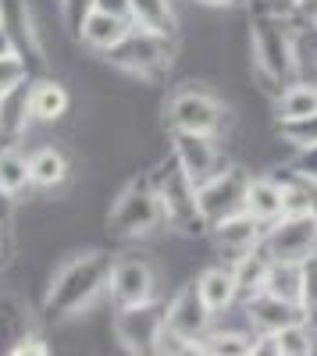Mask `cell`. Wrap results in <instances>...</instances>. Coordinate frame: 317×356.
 Listing matches in <instances>:
<instances>
[{
    "mask_svg": "<svg viewBox=\"0 0 317 356\" xmlns=\"http://www.w3.org/2000/svg\"><path fill=\"white\" fill-rule=\"evenodd\" d=\"M246 211L257 218V221H278L285 214V189L278 178H250L246 186Z\"/></svg>",
    "mask_w": 317,
    "mask_h": 356,
    "instance_id": "obj_18",
    "label": "cell"
},
{
    "mask_svg": "<svg viewBox=\"0 0 317 356\" xmlns=\"http://www.w3.org/2000/svg\"><path fill=\"white\" fill-rule=\"evenodd\" d=\"M132 4V25L139 29H150V33L161 36H175V8L171 0H129Z\"/></svg>",
    "mask_w": 317,
    "mask_h": 356,
    "instance_id": "obj_24",
    "label": "cell"
},
{
    "mask_svg": "<svg viewBox=\"0 0 317 356\" xmlns=\"http://www.w3.org/2000/svg\"><path fill=\"white\" fill-rule=\"evenodd\" d=\"M264 232L268 225L264 221H257L250 211H239L232 218H225L218 225H211V239L221 253H232V257H243L250 250H257L264 243Z\"/></svg>",
    "mask_w": 317,
    "mask_h": 356,
    "instance_id": "obj_13",
    "label": "cell"
},
{
    "mask_svg": "<svg viewBox=\"0 0 317 356\" xmlns=\"http://www.w3.org/2000/svg\"><path fill=\"white\" fill-rule=\"evenodd\" d=\"M250 54H253V72L268 89L293 86L296 72H300V50H296V36L289 15H275V11H261L250 22Z\"/></svg>",
    "mask_w": 317,
    "mask_h": 356,
    "instance_id": "obj_2",
    "label": "cell"
},
{
    "mask_svg": "<svg viewBox=\"0 0 317 356\" xmlns=\"http://www.w3.org/2000/svg\"><path fill=\"white\" fill-rule=\"evenodd\" d=\"M268 271H271V253L264 250V243L257 246V250H250V253H243V257H236L232 275H236V289H239V300L243 303L250 300V296L264 292Z\"/></svg>",
    "mask_w": 317,
    "mask_h": 356,
    "instance_id": "obj_20",
    "label": "cell"
},
{
    "mask_svg": "<svg viewBox=\"0 0 317 356\" xmlns=\"http://www.w3.org/2000/svg\"><path fill=\"white\" fill-rule=\"evenodd\" d=\"M275 136L282 143H289L296 154H307L317 146V111L303 114V118H278L275 122Z\"/></svg>",
    "mask_w": 317,
    "mask_h": 356,
    "instance_id": "obj_26",
    "label": "cell"
},
{
    "mask_svg": "<svg viewBox=\"0 0 317 356\" xmlns=\"http://www.w3.org/2000/svg\"><path fill=\"white\" fill-rule=\"evenodd\" d=\"M278 335V342H282V356H310L317 346V332L310 328V324L307 321H296V324H285V328L282 332H275Z\"/></svg>",
    "mask_w": 317,
    "mask_h": 356,
    "instance_id": "obj_30",
    "label": "cell"
},
{
    "mask_svg": "<svg viewBox=\"0 0 317 356\" xmlns=\"http://www.w3.org/2000/svg\"><path fill=\"white\" fill-rule=\"evenodd\" d=\"M29 86L33 82H22L18 89L0 97V150L4 146H18L29 136V125L36 122L33 100H29Z\"/></svg>",
    "mask_w": 317,
    "mask_h": 356,
    "instance_id": "obj_14",
    "label": "cell"
},
{
    "mask_svg": "<svg viewBox=\"0 0 317 356\" xmlns=\"http://www.w3.org/2000/svg\"><path fill=\"white\" fill-rule=\"evenodd\" d=\"M164 225V207L150 178H132V182L114 196L107 232L114 239H147Z\"/></svg>",
    "mask_w": 317,
    "mask_h": 356,
    "instance_id": "obj_5",
    "label": "cell"
},
{
    "mask_svg": "<svg viewBox=\"0 0 317 356\" xmlns=\"http://www.w3.org/2000/svg\"><path fill=\"white\" fill-rule=\"evenodd\" d=\"M246 186H250V175L236 164H225L211 182L200 186V211H204L207 232L211 225L246 211Z\"/></svg>",
    "mask_w": 317,
    "mask_h": 356,
    "instance_id": "obj_11",
    "label": "cell"
},
{
    "mask_svg": "<svg viewBox=\"0 0 317 356\" xmlns=\"http://www.w3.org/2000/svg\"><path fill=\"white\" fill-rule=\"evenodd\" d=\"M111 267H114V257L107 250H86V253L68 257L47 285V296H43L47 321L65 324V321L90 314L93 303L107 292Z\"/></svg>",
    "mask_w": 317,
    "mask_h": 356,
    "instance_id": "obj_1",
    "label": "cell"
},
{
    "mask_svg": "<svg viewBox=\"0 0 317 356\" xmlns=\"http://www.w3.org/2000/svg\"><path fill=\"white\" fill-rule=\"evenodd\" d=\"M264 292L271 296H282L300 307V292H303V264H293V260H271V271H268V285Z\"/></svg>",
    "mask_w": 317,
    "mask_h": 356,
    "instance_id": "obj_25",
    "label": "cell"
},
{
    "mask_svg": "<svg viewBox=\"0 0 317 356\" xmlns=\"http://www.w3.org/2000/svg\"><path fill=\"white\" fill-rule=\"evenodd\" d=\"M264 250L271 260H293L303 264L317 253V214L314 211H289L264 232Z\"/></svg>",
    "mask_w": 317,
    "mask_h": 356,
    "instance_id": "obj_9",
    "label": "cell"
},
{
    "mask_svg": "<svg viewBox=\"0 0 317 356\" xmlns=\"http://www.w3.org/2000/svg\"><path fill=\"white\" fill-rule=\"evenodd\" d=\"M57 4H61V15L68 18V11H72V0H57Z\"/></svg>",
    "mask_w": 317,
    "mask_h": 356,
    "instance_id": "obj_38",
    "label": "cell"
},
{
    "mask_svg": "<svg viewBox=\"0 0 317 356\" xmlns=\"http://www.w3.org/2000/svg\"><path fill=\"white\" fill-rule=\"evenodd\" d=\"M317 111V86L293 82L278 93V118H303Z\"/></svg>",
    "mask_w": 317,
    "mask_h": 356,
    "instance_id": "obj_28",
    "label": "cell"
},
{
    "mask_svg": "<svg viewBox=\"0 0 317 356\" xmlns=\"http://www.w3.org/2000/svg\"><path fill=\"white\" fill-rule=\"evenodd\" d=\"M107 296L114 300V307H136V303L157 300V267L139 253L114 257Z\"/></svg>",
    "mask_w": 317,
    "mask_h": 356,
    "instance_id": "obj_10",
    "label": "cell"
},
{
    "mask_svg": "<svg viewBox=\"0 0 317 356\" xmlns=\"http://www.w3.org/2000/svg\"><path fill=\"white\" fill-rule=\"evenodd\" d=\"M132 29V22L129 18H118V15H107V11H86L82 18H79V25H75V36L90 47V50H97V54H107L114 43H118L125 33Z\"/></svg>",
    "mask_w": 317,
    "mask_h": 356,
    "instance_id": "obj_16",
    "label": "cell"
},
{
    "mask_svg": "<svg viewBox=\"0 0 317 356\" xmlns=\"http://www.w3.org/2000/svg\"><path fill=\"white\" fill-rule=\"evenodd\" d=\"M0 25L8 33V43L15 50H22L25 57H36L40 65H47L43 57V43L33 29V15H29V4L25 0H0Z\"/></svg>",
    "mask_w": 317,
    "mask_h": 356,
    "instance_id": "obj_15",
    "label": "cell"
},
{
    "mask_svg": "<svg viewBox=\"0 0 317 356\" xmlns=\"http://www.w3.org/2000/svg\"><path fill=\"white\" fill-rule=\"evenodd\" d=\"M22 82H29V61H25V54L15 50L11 43L0 47V97L11 93V89H18Z\"/></svg>",
    "mask_w": 317,
    "mask_h": 356,
    "instance_id": "obj_29",
    "label": "cell"
},
{
    "mask_svg": "<svg viewBox=\"0 0 317 356\" xmlns=\"http://www.w3.org/2000/svg\"><path fill=\"white\" fill-rule=\"evenodd\" d=\"M29 171H33V189H57L68 178V157L57 146H40L29 154Z\"/></svg>",
    "mask_w": 317,
    "mask_h": 356,
    "instance_id": "obj_22",
    "label": "cell"
},
{
    "mask_svg": "<svg viewBox=\"0 0 317 356\" xmlns=\"http://www.w3.org/2000/svg\"><path fill=\"white\" fill-rule=\"evenodd\" d=\"M93 11H107V15H118V18H129L132 15V4L129 0H90ZM132 22V18H129Z\"/></svg>",
    "mask_w": 317,
    "mask_h": 356,
    "instance_id": "obj_33",
    "label": "cell"
},
{
    "mask_svg": "<svg viewBox=\"0 0 317 356\" xmlns=\"http://www.w3.org/2000/svg\"><path fill=\"white\" fill-rule=\"evenodd\" d=\"M171 154L186 168V175L196 186L211 182V178L225 168V157L218 150V136L207 132H171Z\"/></svg>",
    "mask_w": 317,
    "mask_h": 356,
    "instance_id": "obj_12",
    "label": "cell"
},
{
    "mask_svg": "<svg viewBox=\"0 0 317 356\" xmlns=\"http://www.w3.org/2000/svg\"><path fill=\"white\" fill-rule=\"evenodd\" d=\"M200 356H253V335L246 332H207L196 346Z\"/></svg>",
    "mask_w": 317,
    "mask_h": 356,
    "instance_id": "obj_27",
    "label": "cell"
},
{
    "mask_svg": "<svg viewBox=\"0 0 317 356\" xmlns=\"http://www.w3.org/2000/svg\"><path fill=\"white\" fill-rule=\"evenodd\" d=\"M104 57H107L111 68H118V72H125L132 79L157 82L171 68V61H175V43H171V36H161V33H150V29L132 25Z\"/></svg>",
    "mask_w": 317,
    "mask_h": 356,
    "instance_id": "obj_4",
    "label": "cell"
},
{
    "mask_svg": "<svg viewBox=\"0 0 317 356\" xmlns=\"http://www.w3.org/2000/svg\"><path fill=\"white\" fill-rule=\"evenodd\" d=\"M293 171H300V175H307V178H314V182H317V146H314V150H307V154H300V161L293 164Z\"/></svg>",
    "mask_w": 317,
    "mask_h": 356,
    "instance_id": "obj_35",
    "label": "cell"
},
{
    "mask_svg": "<svg viewBox=\"0 0 317 356\" xmlns=\"http://www.w3.org/2000/svg\"><path fill=\"white\" fill-rule=\"evenodd\" d=\"M314 72H317V40H314Z\"/></svg>",
    "mask_w": 317,
    "mask_h": 356,
    "instance_id": "obj_39",
    "label": "cell"
},
{
    "mask_svg": "<svg viewBox=\"0 0 317 356\" xmlns=\"http://www.w3.org/2000/svg\"><path fill=\"white\" fill-rule=\"evenodd\" d=\"M228 122V107L207 89H179L164 104V125L171 132H207L218 136Z\"/></svg>",
    "mask_w": 317,
    "mask_h": 356,
    "instance_id": "obj_7",
    "label": "cell"
},
{
    "mask_svg": "<svg viewBox=\"0 0 317 356\" xmlns=\"http://www.w3.org/2000/svg\"><path fill=\"white\" fill-rule=\"evenodd\" d=\"M246 317L257 332H282L285 324H296L303 321L300 307L282 300V296H271V292H257L246 300Z\"/></svg>",
    "mask_w": 317,
    "mask_h": 356,
    "instance_id": "obj_17",
    "label": "cell"
},
{
    "mask_svg": "<svg viewBox=\"0 0 317 356\" xmlns=\"http://www.w3.org/2000/svg\"><path fill=\"white\" fill-rule=\"evenodd\" d=\"M211 321H214V310L204 303V296L196 289V278H193L164 307V328L168 332L161 339V353H196V346L211 332Z\"/></svg>",
    "mask_w": 317,
    "mask_h": 356,
    "instance_id": "obj_6",
    "label": "cell"
},
{
    "mask_svg": "<svg viewBox=\"0 0 317 356\" xmlns=\"http://www.w3.org/2000/svg\"><path fill=\"white\" fill-rule=\"evenodd\" d=\"M114 342L125 353L136 356H150L161 353V339H164V307L157 300L150 303H136V307H118L114 310Z\"/></svg>",
    "mask_w": 317,
    "mask_h": 356,
    "instance_id": "obj_8",
    "label": "cell"
},
{
    "mask_svg": "<svg viewBox=\"0 0 317 356\" xmlns=\"http://www.w3.org/2000/svg\"><path fill=\"white\" fill-rule=\"evenodd\" d=\"M29 100H33L36 122H43V125L61 122V118L68 114V107H72L68 89L57 82V79H36L33 86H29Z\"/></svg>",
    "mask_w": 317,
    "mask_h": 356,
    "instance_id": "obj_19",
    "label": "cell"
},
{
    "mask_svg": "<svg viewBox=\"0 0 317 356\" xmlns=\"http://www.w3.org/2000/svg\"><path fill=\"white\" fill-rule=\"evenodd\" d=\"M300 314L317 332V253L303 260V292H300Z\"/></svg>",
    "mask_w": 317,
    "mask_h": 356,
    "instance_id": "obj_31",
    "label": "cell"
},
{
    "mask_svg": "<svg viewBox=\"0 0 317 356\" xmlns=\"http://www.w3.org/2000/svg\"><path fill=\"white\" fill-rule=\"evenodd\" d=\"M196 4H204V8H232V4H239V0H196Z\"/></svg>",
    "mask_w": 317,
    "mask_h": 356,
    "instance_id": "obj_37",
    "label": "cell"
},
{
    "mask_svg": "<svg viewBox=\"0 0 317 356\" xmlns=\"http://www.w3.org/2000/svg\"><path fill=\"white\" fill-rule=\"evenodd\" d=\"M264 8H268V11H275V15H293L296 0H264Z\"/></svg>",
    "mask_w": 317,
    "mask_h": 356,
    "instance_id": "obj_36",
    "label": "cell"
},
{
    "mask_svg": "<svg viewBox=\"0 0 317 356\" xmlns=\"http://www.w3.org/2000/svg\"><path fill=\"white\" fill-rule=\"evenodd\" d=\"M8 353H11V356H47L50 346H47V339H43L40 332H22V339H18Z\"/></svg>",
    "mask_w": 317,
    "mask_h": 356,
    "instance_id": "obj_32",
    "label": "cell"
},
{
    "mask_svg": "<svg viewBox=\"0 0 317 356\" xmlns=\"http://www.w3.org/2000/svg\"><path fill=\"white\" fill-rule=\"evenodd\" d=\"M196 289H200L204 303H207L214 314H225L228 307L239 300V289H236L232 267H207V271L196 278Z\"/></svg>",
    "mask_w": 317,
    "mask_h": 356,
    "instance_id": "obj_21",
    "label": "cell"
},
{
    "mask_svg": "<svg viewBox=\"0 0 317 356\" xmlns=\"http://www.w3.org/2000/svg\"><path fill=\"white\" fill-rule=\"evenodd\" d=\"M25 189H33V171H29V157L18 146H4L0 150V196L18 200Z\"/></svg>",
    "mask_w": 317,
    "mask_h": 356,
    "instance_id": "obj_23",
    "label": "cell"
},
{
    "mask_svg": "<svg viewBox=\"0 0 317 356\" xmlns=\"http://www.w3.org/2000/svg\"><path fill=\"white\" fill-rule=\"evenodd\" d=\"M150 182H154V189L161 196L168 228H175L182 235H204L207 232L204 211H200V186L186 175V168L175 161V154L157 168V175L150 178Z\"/></svg>",
    "mask_w": 317,
    "mask_h": 356,
    "instance_id": "obj_3",
    "label": "cell"
},
{
    "mask_svg": "<svg viewBox=\"0 0 317 356\" xmlns=\"http://www.w3.org/2000/svg\"><path fill=\"white\" fill-rule=\"evenodd\" d=\"M293 15L303 22V25H310V29H317V0H296V8H293Z\"/></svg>",
    "mask_w": 317,
    "mask_h": 356,
    "instance_id": "obj_34",
    "label": "cell"
}]
</instances>
